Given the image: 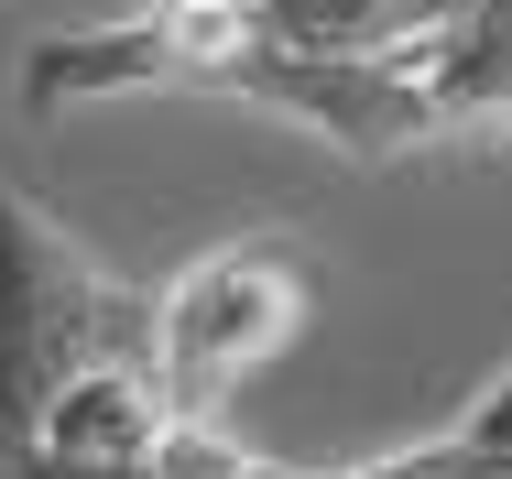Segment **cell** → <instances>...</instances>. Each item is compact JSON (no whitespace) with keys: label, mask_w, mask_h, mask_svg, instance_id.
<instances>
[{"label":"cell","mask_w":512,"mask_h":479,"mask_svg":"<svg viewBox=\"0 0 512 479\" xmlns=\"http://www.w3.org/2000/svg\"><path fill=\"white\" fill-rule=\"evenodd\" d=\"M327 479H512V371L447 436H425V447H393V458H349V469H327Z\"/></svg>","instance_id":"cell-4"},{"label":"cell","mask_w":512,"mask_h":479,"mask_svg":"<svg viewBox=\"0 0 512 479\" xmlns=\"http://www.w3.org/2000/svg\"><path fill=\"white\" fill-rule=\"evenodd\" d=\"M295 316H306V262H295V240L251 229V240L197 251L175 284L153 294V360H164L175 414H218V403L240 392V371H262V360L295 338Z\"/></svg>","instance_id":"cell-3"},{"label":"cell","mask_w":512,"mask_h":479,"mask_svg":"<svg viewBox=\"0 0 512 479\" xmlns=\"http://www.w3.org/2000/svg\"><path fill=\"white\" fill-rule=\"evenodd\" d=\"M164 436L153 294L0 186V479H164Z\"/></svg>","instance_id":"cell-1"},{"label":"cell","mask_w":512,"mask_h":479,"mask_svg":"<svg viewBox=\"0 0 512 479\" xmlns=\"http://www.w3.org/2000/svg\"><path fill=\"white\" fill-rule=\"evenodd\" d=\"M207 88L306 120L349 164H404V153H436V142H502L512 131V0H458L447 22H425L382 55L240 44Z\"/></svg>","instance_id":"cell-2"}]
</instances>
